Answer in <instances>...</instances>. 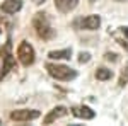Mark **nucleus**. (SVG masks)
Masks as SVG:
<instances>
[{"label": "nucleus", "instance_id": "14", "mask_svg": "<svg viewBox=\"0 0 128 126\" xmlns=\"http://www.w3.org/2000/svg\"><path fill=\"white\" fill-rule=\"evenodd\" d=\"M113 38L116 39V41L120 43V46H121V48H123V49L128 53V41H126V38H125V36H123V38H120L118 34H113Z\"/></svg>", "mask_w": 128, "mask_h": 126}, {"label": "nucleus", "instance_id": "7", "mask_svg": "<svg viewBox=\"0 0 128 126\" xmlns=\"http://www.w3.org/2000/svg\"><path fill=\"white\" fill-rule=\"evenodd\" d=\"M70 113L74 114L75 118H79V119H84V121H89V119H94L96 118V113L90 109L89 106H74L70 107Z\"/></svg>", "mask_w": 128, "mask_h": 126}, {"label": "nucleus", "instance_id": "12", "mask_svg": "<svg viewBox=\"0 0 128 126\" xmlns=\"http://www.w3.org/2000/svg\"><path fill=\"white\" fill-rule=\"evenodd\" d=\"M125 85H128V63L125 65V67L121 68V72H120V77H118V87H125Z\"/></svg>", "mask_w": 128, "mask_h": 126}, {"label": "nucleus", "instance_id": "13", "mask_svg": "<svg viewBox=\"0 0 128 126\" xmlns=\"http://www.w3.org/2000/svg\"><path fill=\"white\" fill-rule=\"evenodd\" d=\"M111 77H113V72L108 70V68L101 67V68L96 70V78H98V80H109Z\"/></svg>", "mask_w": 128, "mask_h": 126}, {"label": "nucleus", "instance_id": "15", "mask_svg": "<svg viewBox=\"0 0 128 126\" xmlns=\"http://www.w3.org/2000/svg\"><path fill=\"white\" fill-rule=\"evenodd\" d=\"M89 60H90V55H89L87 51H86V53L82 51V53L79 55V63H87Z\"/></svg>", "mask_w": 128, "mask_h": 126}, {"label": "nucleus", "instance_id": "20", "mask_svg": "<svg viewBox=\"0 0 128 126\" xmlns=\"http://www.w3.org/2000/svg\"><path fill=\"white\" fill-rule=\"evenodd\" d=\"M0 34H2V29H0Z\"/></svg>", "mask_w": 128, "mask_h": 126}, {"label": "nucleus", "instance_id": "10", "mask_svg": "<svg viewBox=\"0 0 128 126\" xmlns=\"http://www.w3.org/2000/svg\"><path fill=\"white\" fill-rule=\"evenodd\" d=\"M79 5V0H55V7L63 12V14H68Z\"/></svg>", "mask_w": 128, "mask_h": 126}, {"label": "nucleus", "instance_id": "16", "mask_svg": "<svg viewBox=\"0 0 128 126\" xmlns=\"http://www.w3.org/2000/svg\"><path fill=\"white\" fill-rule=\"evenodd\" d=\"M104 60H106V61H116V60H118V55H116V53H106V55H104Z\"/></svg>", "mask_w": 128, "mask_h": 126}, {"label": "nucleus", "instance_id": "2", "mask_svg": "<svg viewBox=\"0 0 128 126\" xmlns=\"http://www.w3.org/2000/svg\"><path fill=\"white\" fill-rule=\"evenodd\" d=\"M16 68V58L12 55V44H10V39L0 48V80L7 77L10 70Z\"/></svg>", "mask_w": 128, "mask_h": 126}, {"label": "nucleus", "instance_id": "5", "mask_svg": "<svg viewBox=\"0 0 128 126\" xmlns=\"http://www.w3.org/2000/svg\"><path fill=\"white\" fill-rule=\"evenodd\" d=\"M101 26V17L98 14H90L87 17H80L74 22L75 29H84V31H96Z\"/></svg>", "mask_w": 128, "mask_h": 126}, {"label": "nucleus", "instance_id": "1", "mask_svg": "<svg viewBox=\"0 0 128 126\" xmlns=\"http://www.w3.org/2000/svg\"><path fill=\"white\" fill-rule=\"evenodd\" d=\"M32 27H34V32L36 36L43 41H50V39L55 38V29L50 22L48 15L43 14V12H38L34 17H32Z\"/></svg>", "mask_w": 128, "mask_h": 126}, {"label": "nucleus", "instance_id": "3", "mask_svg": "<svg viewBox=\"0 0 128 126\" xmlns=\"http://www.w3.org/2000/svg\"><path fill=\"white\" fill-rule=\"evenodd\" d=\"M46 70L55 80H60V82H70L77 77V72L74 68L67 67V65H60V63H46Z\"/></svg>", "mask_w": 128, "mask_h": 126}, {"label": "nucleus", "instance_id": "19", "mask_svg": "<svg viewBox=\"0 0 128 126\" xmlns=\"http://www.w3.org/2000/svg\"><path fill=\"white\" fill-rule=\"evenodd\" d=\"M114 2H128V0H114Z\"/></svg>", "mask_w": 128, "mask_h": 126}, {"label": "nucleus", "instance_id": "6", "mask_svg": "<svg viewBox=\"0 0 128 126\" xmlns=\"http://www.w3.org/2000/svg\"><path fill=\"white\" fill-rule=\"evenodd\" d=\"M41 116V113L38 109H16L10 113V119L17 121V123H26V121H32L38 119Z\"/></svg>", "mask_w": 128, "mask_h": 126}, {"label": "nucleus", "instance_id": "4", "mask_svg": "<svg viewBox=\"0 0 128 126\" xmlns=\"http://www.w3.org/2000/svg\"><path fill=\"white\" fill-rule=\"evenodd\" d=\"M17 58H19L22 67H31L36 60V51L28 41H20V44L17 46Z\"/></svg>", "mask_w": 128, "mask_h": 126}, {"label": "nucleus", "instance_id": "11", "mask_svg": "<svg viewBox=\"0 0 128 126\" xmlns=\"http://www.w3.org/2000/svg\"><path fill=\"white\" fill-rule=\"evenodd\" d=\"M70 56H72V48L55 49V51H50L48 53L50 60H70Z\"/></svg>", "mask_w": 128, "mask_h": 126}, {"label": "nucleus", "instance_id": "8", "mask_svg": "<svg viewBox=\"0 0 128 126\" xmlns=\"http://www.w3.org/2000/svg\"><path fill=\"white\" fill-rule=\"evenodd\" d=\"M67 114H68V109H67L65 106H56L46 114V118L43 119V123H44V125H51L53 121H56V119H60V118L67 116Z\"/></svg>", "mask_w": 128, "mask_h": 126}, {"label": "nucleus", "instance_id": "9", "mask_svg": "<svg viewBox=\"0 0 128 126\" xmlns=\"http://www.w3.org/2000/svg\"><path fill=\"white\" fill-rule=\"evenodd\" d=\"M22 9V0H4L0 3V10L5 14H16Z\"/></svg>", "mask_w": 128, "mask_h": 126}, {"label": "nucleus", "instance_id": "18", "mask_svg": "<svg viewBox=\"0 0 128 126\" xmlns=\"http://www.w3.org/2000/svg\"><path fill=\"white\" fill-rule=\"evenodd\" d=\"M32 2H34V3H38V5H41V3H44L46 0H32Z\"/></svg>", "mask_w": 128, "mask_h": 126}, {"label": "nucleus", "instance_id": "17", "mask_svg": "<svg viewBox=\"0 0 128 126\" xmlns=\"http://www.w3.org/2000/svg\"><path fill=\"white\" fill-rule=\"evenodd\" d=\"M120 32L128 39V26H121V27H120Z\"/></svg>", "mask_w": 128, "mask_h": 126}]
</instances>
